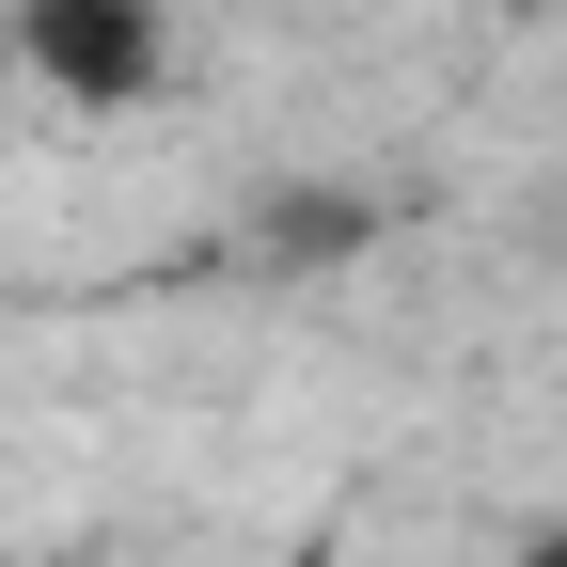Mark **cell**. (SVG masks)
Listing matches in <instances>:
<instances>
[{
  "instance_id": "cell-2",
  "label": "cell",
  "mask_w": 567,
  "mask_h": 567,
  "mask_svg": "<svg viewBox=\"0 0 567 567\" xmlns=\"http://www.w3.org/2000/svg\"><path fill=\"white\" fill-rule=\"evenodd\" d=\"M520 567H567V520H536V536H520Z\"/></svg>"
},
{
  "instance_id": "cell-1",
  "label": "cell",
  "mask_w": 567,
  "mask_h": 567,
  "mask_svg": "<svg viewBox=\"0 0 567 567\" xmlns=\"http://www.w3.org/2000/svg\"><path fill=\"white\" fill-rule=\"evenodd\" d=\"M17 63L63 111H142L174 80V32H158V0H17Z\"/></svg>"
}]
</instances>
